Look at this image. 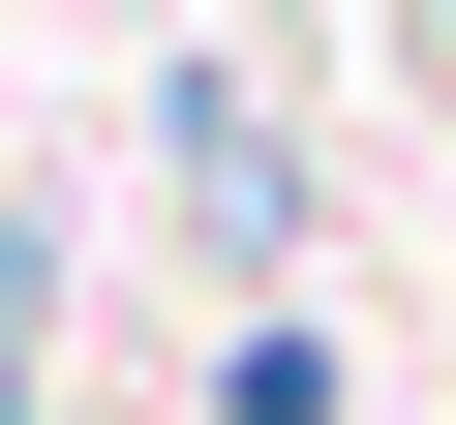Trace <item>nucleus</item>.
Segmentation results:
<instances>
[{"mask_svg":"<svg viewBox=\"0 0 456 425\" xmlns=\"http://www.w3.org/2000/svg\"><path fill=\"white\" fill-rule=\"evenodd\" d=\"M213 425H335V365H305V334H244V365H213Z\"/></svg>","mask_w":456,"mask_h":425,"instance_id":"1","label":"nucleus"}]
</instances>
